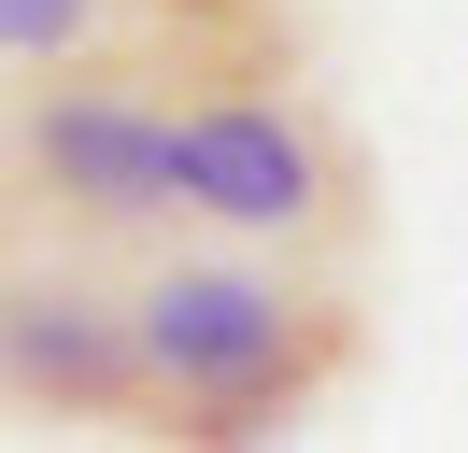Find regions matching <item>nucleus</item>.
<instances>
[{"mask_svg": "<svg viewBox=\"0 0 468 453\" xmlns=\"http://www.w3.org/2000/svg\"><path fill=\"white\" fill-rule=\"evenodd\" d=\"M128 340H143V411H171V439H270L355 354V326L326 298H298L270 269H213V255H171L128 298Z\"/></svg>", "mask_w": 468, "mask_h": 453, "instance_id": "1", "label": "nucleus"}, {"mask_svg": "<svg viewBox=\"0 0 468 453\" xmlns=\"http://www.w3.org/2000/svg\"><path fill=\"white\" fill-rule=\"evenodd\" d=\"M171 198L213 213V226H241V241H313V226H341V142L298 100L228 85V100L171 113Z\"/></svg>", "mask_w": 468, "mask_h": 453, "instance_id": "2", "label": "nucleus"}, {"mask_svg": "<svg viewBox=\"0 0 468 453\" xmlns=\"http://www.w3.org/2000/svg\"><path fill=\"white\" fill-rule=\"evenodd\" d=\"M29 184L71 198L86 226H156V213H185V198H171V113L128 100L114 71L58 85V100H29Z\"/></svg>", "mask_w": 468, "mask_h": 453, "instance_id": "3", "label": "nucleus"}, {"mask_svg": "<svg viewBox=\"0 0 468 453\" xmlns=\"http://www.w3.org/2000/svg\"><path fill=\"white\" fill-rule=\"evenodd\" d=\"M0 396H29V411H143L128 298H86V283H0Z\"/></svg>", "mask_w": 468, "mask_h": 453, "instance_id": "4", "label": "nucleus"}, {"mask_svg": "<svg viewBox=\"0 0 468 453\" xmlns=\"http://www.w3.org/2000/svg\"><path fill=\"white\" fill-rule=\"evenodd\" d=\"M143 43H185L171 0H0V57H29V71H114Z\"/></svg>", "mask_w": 468, "mask_h": 453, "instance_id": "5", "label": "nucleus"}, {"mask_svg": "<svg viewBox=\"0 0 468 453\" xmlns=\"http://www.w3.org/2000/svg\"><path fill=\"white\" fill-rule=\"evenodd\" d=\"M185 15V43H213V57H256L270 43V0H171Z\"/></svg>", "mask_w": 468, "mask_h": 453, "instance_id": "6", "label": "nucleus"}]
</instances>
